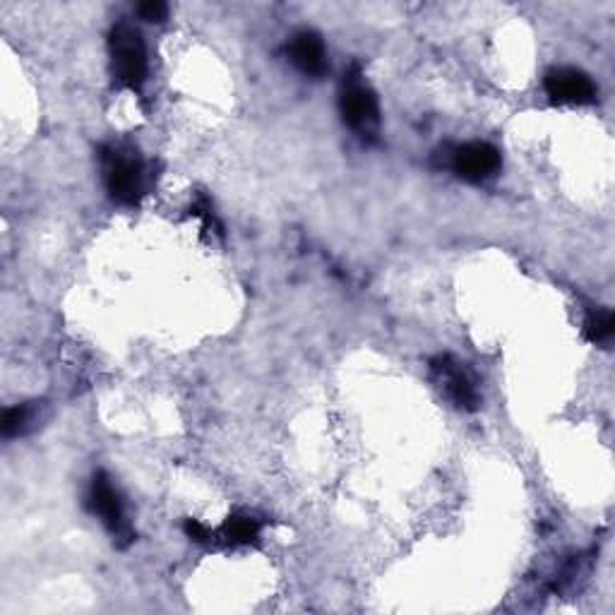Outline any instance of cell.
Segmentation results:
<instances>
[{"instance_id":"cell-1","label":"cell","mask_w":615,"mask_h":615,"mask_svg":"<svg viewBox=\"0 0 615 615\" xmlns=\"http://www.w3.org/2000/svg\"><path fill=\"white\" fill-rule=\"evenodd\" d=\"M113 77L128 89H140L147 79V51L140 32L128 22L111 29L109 37Z\"/></svg>"},{"instance_id":"cell-2","label":"cell","mask_w":615,"mask_h":615,"mask_svg":"<svg viewBox=\"0 0 615 615\" xmlns=\"http://www.w3.org/2000/svg\"><path fill=\"white\" fill-rule=\"evenodd\" d=\"M104 180L111 198L121 204H135L142 196L145 171L138 154L111 147L104 152Z\"/></svg>"},{"instance_id":"cell-3","label":"cell","mask_w":615,"mask_h":615,"mask_svg":"<svg viewBox=\"0 0 615 615\" xmlns=\"http://www.w3.org/2000/svg\"><path fill=\"white\" fill-rule=\"evenodd\" d=\"M341 116L349 128L359 133H371L380 121V109H378V97L373 95V89L361 83L359 75H349L344 83V92L339 99Z\"/></svg>"},{"instance_id":"cell-4","label":"cell","mask_w":615,"mask_h":615,"mask_svg":"<svg viewBox=\"0 0 615 615\" xmlns=\"http://www.w3.org/2000/svg\"><path fill=\"white\" fill-rule=\"evenodd\" d=\"M430 366L438 382L442 385V390H445L448 400L457 409H464V412H476L478 404H481V397H478V387L472 373L452 356L432 359Z\"/></svg>"},{"instance_id":"cell-5","label":"cell","mask_w":615,"mask_h":615,"mask_svg":"<svg viewBox=\"0 0 615 615\" xmlns=\"http://www.w3.org/2000/svg\"><path fill=\"white\" fill-rule=\"evenodd\" d=\"M545 95L551 97L555 104H591L597 97V87L591 77L575 67H557L545 75Z\"/></svg>"},{"instance_id":"cell-6","label":"cell","mask_w":615,"mask_h":615,"mask_svg":"<svg viewBox=\"0 0 615 615\" xmlns=\"http://www.w3.org/2000/svg\"><path fill=\"white\" fill-rule=\"evenodd\" d=\"M454 174L464 180H486L498 174L500 152L488 142H469L452 152Z\"/></svg>"},{"instance_id":"cell-7","label":"cell","mask_w":615,"mask_h":615,"mask_svg":"<svg viewBox=\"0 0 615 615\" xmlns=\"http://www.w3.org/2000/svg\"><path fill=\"white\" fill-rule=\"evenodd\" d=\"M89 505H92L95 515L104 522V527L113 534V537H128V527H125V512L121 495L116 488L111 486L104 474H97L92 488H89Z\"/></svg>"},{"instance_id":"cell-8","label":"cell","mask_w":615,"mask_h":615,"mask_svg":"<svg viewBox=\"0 0 615 615\" xmlns=\"http://www.w3.org/2000/svg\"><path fill=\"white\" fill-rule=\"evenodd\" d=\"M291 61L305 75H323L327 71V53L325 43L315 32H299L291 41Z\"/></svg>"},{"instance_id":"cell-9","label":"cell","mask_w":615,"mask_h":615,"mask_svg":"<svg viewBox=\"0 0 615 615\" xmlns=\"http://www.w3.org/2000/svg\"><path fill=\"white\" fill-rule=\"evenodd\" d=\"M39 418L37 406L34 404H20L13 409H5L3 421H0V430H3L5 438L25 436V432L34 426V421Z\"/></svg>"},{"instance_id":"cell-10","label":"cell","mask_w":615,"mask_h":615,"mask_svg":"<svg viewBox=\"0 0 615 615\" xmlns=\"http://www.w3.org/2000/svg\"><path fill=\"white\" fill-rule=\"evenodd\" d=\"M224 537L229 539V543H236V545L253 543L260 537V522L253 517H246V515H234L229 517V522H226Z\"/></svg>"},{"instance_id":"cell-11","label":"cell","mask_w":615,"mask_h":615,"mask_svg":"<svg viewBox=\"0 0 615 615\" xmlns=\"http://www.w3.org/2000/svg\"><path fill=\"white\" fill-rule=\"evenodd\" d=\"M613 329H615V321H613L611 311L591 313L585 323V332L589 341H594V344H603V341H608L613 337Z\"/></svg>"},{"instance_id":"cell-12","label":"cell","mask_w":615,"mask_h":615,"mask_svg":"<svg viewBox=\"0 0 615 615\" xmlns=\"http://www.w3.org/2000/svg\"><path fill=\"white\" fill-rule=\"evenodd\" d=\"M138 13L147 22H162V20H166L168 8L164 3H159V0H152V3H142L138 8Z\"/></svg>"},{"instance_id":"cell-13","label":"cell","mask_w":615,"mask_h":615,"mask_svg":"<svg viewBox=\"0 0 615 615\" xmlns=\"http://www.w3.org/2000/svg\"><path fill=\"white\" fill-rule=\"evenodd\" d=\"M184 529H186V534H188V537H190L192 541H198V543L210 541V529L204 527V524H200L198 519H186Z\"/></svg>"}]
</instances>
